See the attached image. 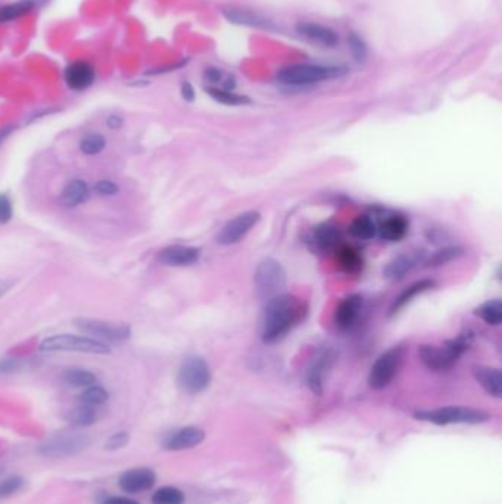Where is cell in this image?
<instances>
[{"instance_id": "27", "label": "cell", "mask_w": 502, "mask_h": 504, "mask_svg": "<svg viewBox=\"0 0 502 504\" xmlns=\"http://www.w3.org/2000/svg\"><path fill=\"white\" fill-rule=\"evenodd\" d=\"M351 234L359 241H370L378 234V223L371 215H359L351 225Z\"/></svg>"}, {"instance_id": "44", "label": "cell", "mask_w": 502, "mask_h": 504, "mask_svg": "<svg viewBox=\"0 0 502 504\" xmlns=\"http://www.w3.org/2000/svg\"><path fill=\"white\" fill-rule=\"evenodd\" d=\"M101 504H139V503L134 501V500H131V498H129V497H120V496H117V497H108V498H105Z\"/></svg>"}, {"instance_id": "38", "label": "cell", "mask_w": 502, "mask_h": 504, "mask_svg": "<svg viewBox=\"0 0 502 504\" xmlns=\"http://www.w3.org/2000/svg\"><path fill=\"white\" fill-rule=\"evenodd\" d=\"M348 44H349V51H351L354 59L356 62H364L367 58V46H366L364 40L361 39L358 34L351 33L348 37Z\"/></svg>"}, {"instance_id": "10", "label": "cell", "mask_w": 502, "mask_h": 504, "mask_svg": "<svg viewBox=\"0 0 502 504\" xmlns=\"http://www.w3.org/2000/svg\"><path fill=\"white\" fill-rule=\"evenodd\" d=\"M259 220L261 214L258 211H246L239 214L219 230V233L217 234V242L226 246L240 242L245 236L258 225Z\"/></svg>"}, {"instance_id": "43", "label": "cell", "mask_w": 502, "mask_h": 504, "mask_svg": "<svg viewBox=\"0 0 502 504\" xmlns=\"http://www.w3.org/2000/svg\"><path fill=\"white\" fill-rule=\"evenodd\" d=\"M181 96L187 102H193L195 101L196 93H195V89H193V86L191 83L186 82V83L181 84Z\"/></svg>"}, {"instance_id": "14", "label": "cell", "mask_w": 502, "mask_h": 504, "mask_svg": "<svg viewBox=\"0 0 502 504\" xmlns=\"http://www.w3.org/2000/svg\"><path fill=\"white\" fill-rule=\"evenodd\" d=\"M202 251L196 246L169 245L158 254V261L169 267H187L199 261Z\"/></svg>"}, {"instance_id": "23", "label": "cell", "mask_w": 502, "mask_h": 504, "mask_svg": "<svg viewBox=\"0 0 502 504\" xmlns=\"http://www.w3.org/2000/svg\"><path fill=\"white\" fill-rule=\"evenodd\" d=\"M224 17L234 24H240V25H249V27H258V28H266L271 30L273 23H270L269 20L262 18L261 15L247 11V9H240V8H227L223 9Z\"/></svg>"}, {"instance_id": "40", "label": "cell", "mask_w": 502, "mask_h": 504, "mask_svg": "<svg viewBox=\"0 0 502 504\" xmlns=\"http://www.w3.org/2000/svg\"><path fill=\"white\" fill-rule=\"evenodd\" d=\"M129 443V435L125 432L114 434L111 438L106 441V448L108 450H118L122 448L125 444Z\"/></svg>"}, {"instance_id": "34", "label": "cell", "mask_w": 502, "mask_h": 504, "mask_svg": "<svg viewBox=\"0 0 502 504\" xmlns=\"http://www.w3.org/2000/svg\"><path fill=\"white\" fill-rule=\"evenodd\" d=\"M108 398H109L108 391L103 386L95 384L89 388H84V391L80 396V403L86 404V405L96 407V405L105 404L108 401Z\"/></svg>"}, {"instance_id": "8", "label": "cell", "mask_w": 502, "mask_h": 504, "mask_svg": "<svg viewBox=\"0 0 502 504\" xmlns=\"http://www.w3.org/2000/svg\"><path fill=\"white\" fill-rule=\"evenodd\" d=\"M404 360V348L401 345L392 346L387 351L380 354L368 373V386L380 391L390 385L398 374Z\"/></svg>"}, {"instance_id": "26", "label": "cell", "mask_w": 502, "mask_h": 504, "mask_svg": "<svg viewBox=\"0 0 502 504\" xmlns=\"http://www.w3.org/2000/svg\"><path fill=\"white\" fill-rule=\"evenodd\" d=\"M337 260L342 267V270L348 275H358L363 270L364 260L359 251L354 246L343 245L337 248Z\"/></svg>"}, {"instance_id": "28", "label": "cell", "mask_w": 502, "mask_h": 504, "mask_svg": "<svg viewBox=\"0 0 502 504\" xmlns=\"http://www.w3.org/2000/svg\"><path fill=\"white\" fill-rule=\"evenodd\" d=\"M475 314L489 326H499L502 323V303L501 299H489L475 310Z\"/></svg>"}, {"instance_id": "15", "label": "cell", "mask_w": 502, "mask_h": 504, "mask_svg": "<svg viewBox=\"0 0 502 504\" xmlns=\"http://www.w3.org/2000/svg\"><path fill=\"white\" fill-rule=\"evenodd\" d=\"M64 80L72 90L82 92L89 89L96 80V71L87 61H75L65 68Z\"/></svg>"}, {"instance_id": "20", "label": "cell", "mask_w": 502, "mask_h": 504, "mask_svg": "<svg viewBox=\"0 0 502 504\" xmlns=\"http://www.w3.org/2000/svg\"><path fill=\"white\" fill-rule=\"evenodd\" d=\"M472 373L484 392L495 398L502 397V373L499 369L491 366H473Z\"/></svg>"}, {"instance_id": "12", "label": "cell", "mask_w": 502, "mask_h": 504, "mask_svg": "<svg viewBox=\"0 0 502 504\" xmlns=\"http://www.w3.org/2000/svg\"><path fill=\"white\" fill-rule=\"evenodd\" d=\"M333 355L328 350H321L312 357L311 363L307 369V385L309 391L316 396H321L324 388V374L330 369Z\"/></svg>"}, {"instance_id": "47", "label": "cell", "mask_w": 502, "mask_h": 504, "mask_svg": "<svg viewBox=\"0 0 502 504\" xmlns=\"http://www.w3.org/2000/svg\"><path fill=\"white\" fill-rule=\"evenodd\" d=\"M11 132H12V129H11V127H8V129H5V130L0 132V145L4 144V140L9 136V133H11Z\"/></svg>"}, {"instance_id": "1", "label": "cell", "mask_w": 502, "mask_h": 504, "mask_svg": "<svg viewBox=\"0 0 502 504\" xmlns=\"http://www.w3.org/2000/svg\"><path fill=\"white\" fill-rule=\"evenodd\" d=\"M305 313V304L295 295L280 294L269 299L261 320V341L271 345L286 338L304 320Z\"/></svg>"}, {"instance_id": "13", "label": "cell", "mask_w": 502, "mask_h": 504, "mask_svg": "<svg viewBox=\"0 0 502 504\" xmlns=\"http://www.w3.org/2000/svg\"><path fill=\"white\" fill-rule=\"evenodd\" d=\"M156 482L155 472L149 467H134L124 472L120 478L121 490L129 494L149 491Z\"/></svg>"}, {"instance_id": "7", "label": "cell", "mask_w": 502, "mask_h": 504, "mask_svg": "<svg viewBox=\"0 0 502 504\" xmlns=\"http://www.w3.org/2000/svg\"><path fill=\"white\" fill-rule=\"evenodd\" d=\"M211 370L205 360L198 355L187 357L177 374V384L181 391L187 393H200L211 384Z\"/></svg>"}, {"instance_id": "32", "label": "cell", "mask_w": 502, "mask_h": 504, "mask_svg": "<svg viewBox=\"0 0 502 504\" xmlns=\"http://www.w3.org/2000/svg\"><path fill=\"white\" fill-rule=\"evenodd\" d=\"M67 419L70 420V423L77 424V427H91V424L98 420V413L95 407L80 403V405L74 407L68 413Z\"/></svg>"}, {"instance_id": "4", "label": "cell", "mask_w": 502, "mask_h": 504, "mask_svg": "<svg viewBox=\"0 0 502 504\" xmlns=\"http://www.w3.org/2000/svg\"><path fill=\"white\" fill-rule=\"evenodd\" d=\"M414 419L429 422L437 424V427H446V424H453V423H468V424L484 423L491 419V416L483 410H479V408L448 405L441 408H433V410L416 412Z\"/></svg>"}, {"instance_id": "46", "label": "cell", "mask_w": 502, "mask_h": 504, "mask_svg": "<svg viewBox=\"0 0 502 504\" xmlns=\"http://www.w3.org/2000/svg\"><path fill=\"white\" fill-rule=\"evenodd\" d=\"M106 124H108L111 129L117 130V129H120L121 125H122V118H121L120 115H111V117H109V118L106 120Z\"/></svg>"}, {"instance_id": "16", "label": "cell", "mask_w": 502, "mask_h": 504, "mask_svg": "<svg viewBox=\"0 0 502 504\" xmlns=\"http://www.w3.org/2000/svg\"><path fill=\"white\" fill-rule=\"evenodd\" d=\"M363 296L358 294L343 298L335 311V323L340 330H351L363 310Z\"/></svg>"}, {"instance_id": "30", "label": "cell", "mask_w": 502, "mask_h": 504, "mask_svg": "<svg viewBox=\"0 0 502 504\" xmlns=\"http://www.w3.org/2000/svg\"><path fill=\"white\" fill-rule=\"evenodd\" d=\"M33 9H34L33 0H20V2L2 6L0 8V24L18 20L24 17V15L30 13Z\"/></svg>"}, {"instance_id": "25", "label": "cell", "mask_w": 502, "mask_h": 504, "mask_svg": "<svg viewBox=\"0 0 502 504\" xmlns=\"http://www.w3.org/2000/svg\"><path fill=\"white\" fill-rule=\"evenodd\" d=\"M90 196L89 184L82 179H74L67 183L64 191L60 194V201L65 207H78L86 202Z\"/></svg>"}, {"instance_id": "2", "label": "cell", "mask_w": 502, "mask_h": 504, "mask_svg": "<svg viewBox=\"0 0 502 504\" xmlns=\"http://www.w3.org/2000/svg\"><path fill=\"white\" fill-rule=\"evenodd\" d=\"M473 344V334L467 332L460 334L457 338L446 341L444 345H421L418 348V355L421 363L427 369L441 372L452 367L460 357L470 348Z\"/></svg>"}, {"instance_id": "41", "label": "cell", "mask_w": 502, "mask_h": 504, "mask_svg": "<svg viewBox=\"0 0 502 504\" xmlns=\"http://www.w3.org/2000/svg\"><path fill=\"white\" fill-rule=\"evenodd\" d=\"M96 192L102 196H112L118 192V186L111 180H101L96 183Z\"/></svg>"}, {"instance_id": "45", "label": "cell", "mask_w": 502, "mask_h": 504, "mask_svg": "<svg viewBox=\"0 0 502 504\" xmlns=\"http://www.w3.org/2000/svg\"><path fill=\"white\" fill-rule=\"evenodd\" d=\"M13 285H15V280H11V279L0 280V298L6 295L13 288Z\"/></svg>"}, {"instance_id": "5", "label": "cell", "mask_w": 502, "mask_h": 504, "mask_svg": "<svg viewBox=\"0 0 502 504\" xmlns=\"http://www.w3.org/2000/svg\"><path fill=\"white\" fill-rule=\"evenodd\" d=\"M39 350L43 353H59V351H67V353H86V354H99L105 355L111 353L109 346L95 338H87V336H77L70 334H62V335H53L46 338Z\"/></svg>"}, {"instance_id": "22", "label": "cell", "mask_w": 502, "mask_h": 504, "mask_svg": "<svg viewBox=\"0 0 502 504\" xmlns=\"http://www.w3.org/2000/svg\"><path fill=\"white\" fill-rule=\"evenodd\" d=\"M378 233L382 239L389 242H398L408 233V222L404 215L392 214L386 217L378 226Z\"/></svg>"}, {"instance_id": "35", "label": "cell", "mask_w": 502, "mask_h": 504, "mask_svg": "<svg viewBox=\"0 0 502 504\" xmlns=\"http://www.w3.org/2000/svg\"><path fill=\"white\" fill-rule=\"evenodd\" d=\"M463 254H464V248H461V246H446V248H442V249L435 252V254L429 260V265H432V267L445 265L453 260L460 258Z\"/></svg>"}, {"instance_id": "3", "label": "cell", "mask_w": 502, "mask_h": 504, "mask_svg": "<svg viewBox=\"0 0 502 504\" xmlns=\"http://www.w3.org/2000/svg\"><path fill=\"white\" fill-rule=\"evenodd\" d=\"M347 74V68L340 65L320 64H293L277 73V82L289 87H308Z\"/></svg>"}, {"instance_id": "24", "label": "cell", "mask_w": 502, "mask_h": 504, "mask_svg": "<svg viewBox=\"0 0 502 504\" xmlns=\"http://www.w3.org/2000/svg\"><path fill=\"white\" fill-rule=\"evenodd\" d=\"M435 285H436L435 280H430V279H423V280L413 283L411 286H408L405 291H402L401 295L395 299L394 304H392V307L389 310V316H395V314L399 313L406 304H410L416 296L433 289Z\"/></svg>"}, {"instance_id": "17", "label": "cell", "mask_w": 502, "mask_h": 504, "mask_svg": "<svg viewBox=\"0 0 502 504\" xmlns=\"http://www.w3.org/2000/svg\"><path fill=\"white\" fill-rule=\"evenodd\" d=\"M205 439V432L198 427H186L171 435L164 441V448L169 451H183L198 447Z\"/></svg>"}, {"instance_id": "39", "label": "cell", "mask_w": 502, "mask_h": 504, "mask_svg": "<svg viewBox=\"0 0 502 504\" xmlns=\"http://www.w3.org/2000/svg\"><path fill=\"white\" fill-rule=\"evenodd\" d=\"M13 217V207L8 195L0 194V225L9 223Z\"/></svg>"}, {"instance_id": "29", "label": "cell", "mask_w": 502, "mask_h": 504, "mask_svg": "<svg viewBox=\"0 0 502 504\" xmlns=\"http://www.w3.org/2000/svg\"><path fill=\"white\" fill-rule=\"evenodd\" d=\"M64 382L68 386L84 389L95 385L98 382V377L95 373H91L90 370L86 369H68L64 373Z\"/></svg>"}, {"instance_id": "31", "label": "cell", "mask_w": 502, "mask_h": 504, "mask_svg": "<svg viewBox=\"0 0 502 504\" xmlns=\"http://www.w3.org/2000/svg\"><path fill=\"white\" fill-rule=\"evenodd\" d=\"M207 93L214 101L223 103V105H229V106H239V105L250 103V99L247 96H243V94H238L233 90H226L221 87L210 86V87H207Z\"/></svg>"}, {"instance_id": "19", "label": "cell", "mask_w": 502, "mask_h": 504, "mask_svg": "<svg viewBox=\"0 0 502 504\" xmlns=\"http://www.w3.org/2000/svg\"><path fill=\"white\" fill-rule=\"evenodd\" d=\"M423 260H425V251L404 252V254L395 257L385 267L383 273L390 280H401L405 277L406 273H410L414 267H417Z\"/></svg>"}, {"instance_id": "37", "label": "cell", "mask_w": 502, "mask_h": 504, "mask_svg": "<svg viewBox=\"0 0 502 504\" xmlns=\"http://www.w3.org/2000/svg\"><path fill=\"white\" fill-rule=\"evenodd\" d=\"M24 486V479L21 477H8L0 481V500L8 498L13 494H17Z\"/></svg>"}, {"instance_id": "21", "label": "cell", "mask_w": 502, "mask_h": 504, "mask_svg": "<svg viewBox=\"0 0 502 504\" xmlns=\"http://www.w3.org/2000/svg\"><path fill=\"white\" fill-rule=\"evenodd\" d=\"M340 244V233L332 225H320L312 230L309 245L314 251L318 252H328L333 251Z\"/></svg>"}, {"instance_id": "36", "label": "cell", "mask_w": 502, "mask_h": 504, "mask_svg": "<svg viewBox=\"0 0 502 504\" xmlns=\"http://www.w3.org/2000/svg\"><path fill=\"white\" fill-rule=\"evenodd\" d=\"M106 146V140L102 134L98 133H90L80 141V149L86 155H98L101 153Z\"/></svg>"}, {"instance_id": "18", "label": "cell", "mask_w": 502, "mask_h": 504, "mask_svg": "<svg viewBox=\"0 0 502 504\" xmlns=\"http://www.w3.org/2000/svg\"><path fill=\"white\" fill-rule=\"evenodd\" d=\"M296 33L307 39L309 43L321 47H336L339 37L335 30L316 23H300L296 25Z\"/></svg>"}, {"instance_id": "6", "label": "cell", "mask_w": 502, "mask_h": 504, "mask_svg": "<svg viewBox=\"0 0 502 504\" xmlns=\"http://www.w3.org/2000/svg\"><path fill=\"white\" fill-rule=\"evenodd\" d=\"M257 295L262 299H269L280 295L286 288V272L277 260L266 258L261 261L254 275Z\"/></svg>"}, {"instance_id": "9", "label": "cell", "mask_w": 502, "mask_h": 504, "mask_svg": "<svg viewBox=\"0 0 502 504\" xmlns=\"http://www.w3.org/2000/svg\"><path fill=\"white\" fill-rule=\"evenodd\" d=\"M74 326L83 334L109 341H125L131 336V327L125 323H112L101 319L77 317Z\"/></svg>"}, {"instance_id": "42", "label": "cell", "mask_w": 502, "mask_h": 504, "mask_svg": "<svg viewBox=\"0 0 502 504\" xmlns=\"http://www.w3.org/2000/svg\"><path fill=\"white\" fill-rule=\"evenodd\" d=\"M20 366V361L17 358H4L0 360V373L12 372Z\"/></svg>"}, {"instance_id": "11", "label": "cell", "mask_w": 502, "mask_h": 504, "mask_svg": "<svg viewBox=\"0 0 502 504\" xmlns=\"http://www.w3.org/2000/svg\"><path fill=\"white\" fill-rule=\"evenodd\" d=\"M89 446V439L82 435H65V436H56L40 447V453L46 458L62 459L70 458L77 453H80Z\"/></svg>"}, {"instance_id": "33", "label": "cell", "mask_w": 502, "mask_h": 504, "mask_svg": "<svg viewBox=\"0 0 502 504\" xmlns=\"http://www.w3.org/2000/svg\"><path fill=\"white\" fill-rule=\"evenodd\" d=\"M184 494L176 486H162L152 496L153 504H184Z\"/></svg>"}]
</instances>
